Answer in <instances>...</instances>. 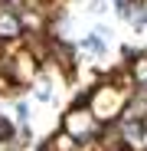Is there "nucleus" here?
<instances>
[{
  "mask_svg": "<svg viewBox=\"0 0 147 151\" xmlns=\"http://www.w3.org/2000/svg\"><path fill=\"white\" fill-rule=\"evenodd\" d=\"M134 79H137L141 86H147V56L134 59Z\"/></svg>",
  "mask_w": 147,
  "mask_h": 151,
  "instance_id": "1",
  "label": "nucleus"
},
{
  "mask_svg": "<svg viewBox=\"0 0 147 151\" xmlns=\"http://www.w3.org/2000/svg\"><path fill=\"white\" fill-rule=\"evenodd\" d=\"M0 30H7V36H13L16 33V20L13 17H0Z\"/></svg>",
  "mask_w": 147,
  "mask_h": 151,
  "instance_id": "2",
  "label": "nucleus"
}]
</instances>
